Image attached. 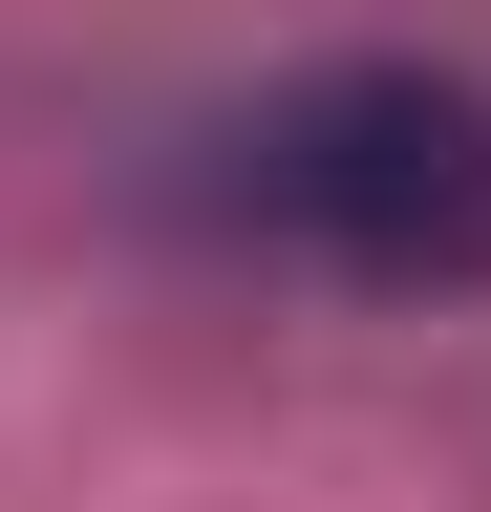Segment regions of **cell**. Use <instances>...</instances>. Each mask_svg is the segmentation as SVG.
I'll use <instances>...</instances> for the list:
<instances>
[{
  "mask_svg": "<svg viewBox=\"0 0 491 512\" xmlns=\"http://www.w3.org/2000/svg\"><path fill=\"white\" fill-rule=\"evenodd\" d=\"M235 214L299 235L363 299H470L491 278V86L449 64H321L235 128Z\"/></svg>",
  "mask_w": 491,
  "mask_h": 512,
  "instance_id": "obj_1",
  "label": "cell"
}]
</instances>
